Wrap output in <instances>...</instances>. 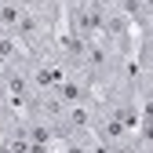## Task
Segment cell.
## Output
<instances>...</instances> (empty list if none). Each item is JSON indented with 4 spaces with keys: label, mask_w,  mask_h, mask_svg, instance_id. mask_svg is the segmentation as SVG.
Returning <instances> with one entry per match:
<instances>
[{
    "label": "cell",
    "mask_w": 153,
    "mask_h": 153,
    "mask_svg": "<svg viewBox=\"0 0 153 153\" xmlns=\"http://www.w3.org/2000/svg\"><path fill=\"white\" fill-rule=\"evenodd\" d=\"M22 66H26V76H29L33 91H55V88L66 80V73H69L66 62L59 59V51H55L51 44H40V48L26 51Z\"/></svg>",
    "instance_id": "1"
},
{
    "label": "cell",
    "mask_w": 153,
    "mask_h": 153,
    "mask_svg": "<svg viewBox=\"0 0 153 153\" xmlns=\"http://www.w3.org/2000/svg\"><path fill=\"white\" fill-rule=\"evenodd\" d=\"M91 128H95V102L62 106V113H59V139H69V135H91Z\"/></svg>",
    "instance_id": "2"
},
{
    "label": "cell",
    "mask_w": 153,
    "mask_h": 153,
    "mask_svg": "<svg viewBox=\"0 0 153 153\" xmlns=\"http://www.w3.org/2000/svg\"><path fill=\"white\" fill-rule=\"evenodd\" d=\"M55 95H59L62 106H76V102H95L99 99V91L91 88V80L76 69V73H66V80L55 88Z\"/></svg>",
    "instance_id": "3"
},
{
    "label": "cell",
    "mask_w": 153,
    "mask_h": 153,
    "mask_svg": "<svg viewBox=\"0 0 153 153\" xmlns=\"http://www.w3.org/2000/svg\"><path fill=\"white\" fill-rule=\"evenodd\" d=\"M0 102H7V99H4V80H0Z\"/></svg>",
    "instance_id": "4"
},
{
    "label": "cell",
    "mask_w": 153,
    "mask_h": 153,
    "mask_svg": "<svg viewBox=\"0 0 153 153\" xmlns=\"http://www.w3.org/2000/svg\"><path fill=\"white\" fill-rule=\"evenodd\" d=\"M4 4H11V0H0V7H4Z\"/></svg>",
    "instance_id": "5"
}]
</instances>
